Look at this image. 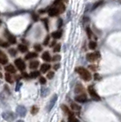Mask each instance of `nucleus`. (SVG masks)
<instances>
[{"instance_id": "obj_41", "label": "nucleus", "mask_w": 121, "mask_h": 122, "mask_svg": "<svg viewBox=\"0 0 121 122\" xmlns=\"http://www.w3.org/2000/svg\"><path fill=\"white\" fill-rule=\"evenodd\" d=\"M62 1H64V0H55L54 2V5H58V4L62 3Z\"/></svg>"}, {"instance_id": "obj_5", "label": "nucleus", "mask_w": 121, "mask_h": 122, "mask_svg": "<svg viewBox=\"0 0 121 122\" xmlns=\"http://www.w3.org/2000/svg\"><path fill=\"white\" fill-rule=\"evenodd\" d=\"M87 91H88L89 95H90L94 99H96V100H99V99H100V97L97 95V93H96V91L95 90V88L93 87V86H88V87H87Z\"/></svg>"}, {"instance_id": "obj_20", "label": "nucleus", "mask_w": 121, "mask_h": 122, "mask_svg": "<svg viewBox=\"0 0 121 122\" xmlns=\"http://www.w3.org/2000/svg\"><path fill=\"white\" fill-rule=\"evenodd\" d=\"M18 50L20 51L21 53H25L26 51H28V48L24 44H20V45H18Z\"/></svg>"}, {"instance_id": "obj_30", "label": "nucleus", "mask_w": 121, "mask_h": 122, "mask_svg": "<svg viewBox=\"0 0 121 122\" xmlns=\"http://www.w3.org/2000/svg\"><path fill=\"white\" fill-rule=\"evenodd\" d=\"M86 34H87L88 38H91L93 36V33H92V31H91V29L89 27H86Z\"/></svg>"}, {"instance_id": "obj_44", "label": "nucleus", "mask_w": 121, "mask_h": 122, "mask_svg": "<svg viewBox=\"0 0 121 122\" xmlns=\"http://www.w3.org/2000/svg\"><path fill=\"white\" fill-rule=\"evenodd\" d=\"M59 67H60V65H59V64H55V66H54V68H55V70H56V69H58Z\"/></svg>"}, {"instance_id": "obj_32", "label": "nucleus", "mask_w": 121, "mask_h": 122, "mask_svg": "<svg viewBox=\"0 0 121 122\" xmlns=\"http://www.w3.org/2000/svg\"><path fill=\"white\" fill-rule=\"evenodd\" d=\"M41 93H42V96H43V97H45V96L47 95V93H48V89L45 88V87H43L42 90H41Z\"/></svg>"}, {"instance_id": "obj_21", "label": "nucleus", "mask_w": 121, "mask_h": 122, "mask_svg": "<svg viewBox=\"0 0 121 122\" xmlns=\"http://www.w3.org/2000/svg\"><path fill=\"white\" fill-rule=\"evenodd\" d=\"M61 107H62V109H63V111L65 112V113H66L68 116H70V115H73V112L71 111L70 109L68 108V107H66V105H62L61 106Z\"/></svg>"}, {"instance_id": "obj_31", "label": "nucleus", "mask_w": 121, "mask_h": 122, "mask_svg": "<svg viewBox=\"0 0 121 122\" xmlns=\"http://www.w3.org/2000/svg\"><path fill=\"white\" fill-rule=\"evenodd\" d=\"M9 54H10L12 56H16V54H17V51L15 50V49H14V48H10V49H9Z\"/></svg>"}, {"instance_id": "obj_7", "label": "nucleus", "mask_w": 121, "mask_h": 122, "mask_svg": "<svg viewBox=\"0 0 121 122\" xmlns=\"http://www.w3.org/2000/svg\"><path fill=\"white\" fill-rule=\"evenodd\" d=\"M16 112L20 117H25V114H26V109L24 106H18L16 108Z\"/></svg>"}, {"instance_id": "obj_12", "label": "nucleus", "mask_w": 121, "mask_h": 122, "mask_svg": "<svg viewBox=\"0 0 121 122\" xmlns=\"http://www.w3.org/2000/svg\"><path fill=\"white\" fill-rule=\"evenodd\" d=\"M41 57H42V59H43V60L46 61V62H49V61L52 60L50 54H49V52H48V51H45V52H44V53L42 54Z\"/></svg>"}, {"instance_id": "obj_29", "label": "nucleus", "mask_w": 121, "mask_h": 122, "mask_svg": "<svg viewBox=\"0 0 121 122\" xmlns=\"http://www.w3.org/2000/svg\"><path fill=\"white\" fill-rule=\"evenodd\" d=\"M37 112H38V107H36V106H33V107H32V108H31V114L35 115Z\"/></svg>"}, {"instance_id": "obj_43", "label": "nucleus", "mask_w": 121, "mask_h": 122, "mask_svg": "<svg viewBox=\"0 0 121 122\" xmlns=\"http://www.w3.org/2000/svg\"><path fill=\"white\" fill-rule=\"evenodd\" d=\"M32 16H33V18H34V20H35V21L38 19V15H35V14H33V15H32Z\"/></svg>"}, {"instance_id": "obj_1", "label": "nucleus", "mask_w": 121, "mask_h": 122, "mask_svg": "<svg viewBox=\"0 0 121 122\" xmlns=\"http://www.w3.org/2000/svg\"><path fill=\"white\" fill-rule=\"evenodd\" d=\"M76 72L78 73V75L81 76V78L85 81H90L92 76H91L90 72L88 71L87 69L84 68V67H77L76 68Z\"/></svg>"}, {"instance_id": "obj_37", "label": "nucleus", "mask_w": 121, "mask_h": 122, "mask_svg": "<svg viewBox=\"0 0 121 122\" xmlns=\"http://www.w3.org/2000/svg\"><path fill=\"white\" fill-rule=\"evenodd\" d=\"M39 82H40L42 85H45V83H46V79H45V77H43V76H41L40 78H39Z\"/></svg>"}, {"instance_id": "obj_45", "label": "nucleus", "mask_w": 121, "mask_h": 122, "mask_svg": "<svg viewBox=\"0 0 121 122\" xmlns=\"http://www.w3.org/2000/svg\"><path fill=\"white\" fill-rule=\"evenodd\" d=\"M56 46V43H55V41H53V42H51L50 46Z\"/></svg>"}, {"instance_id": "obj_33", "label": "nucleus", "mask_w": 121, "mask_h": 122, "mask_svg": "<svg viewBox=\"0 0 121 122\" xmlns=\"http://www.w3.org/2000/svg\"><path fill=\"white\" fill-rule=\"evenodd\" d=\"M60 48H61L60 44H56V46L54 47L53 51H54V52H55V53H56V52H59V51H60Z\"/></svg>"}, {"instance_id": "obj_17", "label": "nucleus", "mask_w": 121, "mask_h": 122, "mask_svg": "<svg viewBox=\"0 0 121 122\" xmlns=\"http://www.w3.org/2000/svg\"><path fill=\"white\" fill-rule=\"evenodd\" d=\"M37 57V53L35 52H30L28 54H26L25 56V60H29V59H32V58H35Z\"/></svg>"}, {"instance_id": "obj_49", "label": "nucleus", "mask_w": 121, "mask_h": 122, "mask_svg": "<svg viewBox=\"0 0 121 122\" xmlns=\"http://www.w3.org/2000/svg\"><path fill=\"white\" fill-rule=\"evenodd\" d=\"M120 2H121V0H120Z\"/></svg>"}, {"instance_id": "obj_27", "label": "nucleus", "mask_w": 121, "mask_h": 122, "mask_svg": "<svg viewBox=\"0 0 121 122\" xmlns=\"http://www.w3.org/2000/svg\"><path fill=\"white\" fill-rule=\"evenodd\" d=\"M40 76V72L39 71H33V72H31V74H30V76L33 77V78L37 77V76Z\"/></svg>"}, {"instance_id": "obj_40", "label": "nucleus", "mask_w": 121, "mask_h": 122, "mask_svg": "<svg viewBox=\"0 0 121 122\" xmlns=\"http://www.w3.org/2000/svg\"><path fill=\"white\" fill-rule=\"evenodd\" d=\"M1 43H2V44H1V46H4V47H7V46H8V45H9V44H7L6 42H1Z\"/></svg>"}, {"instance_id": "obj_3", "label": "nucleus", "mask_w": 121, "mask_h": 122, "mask_svg": "<svg viewBox=\"0 0 121 122\" xmlns=\"http://www.w3.org/2000/svg\"><path fill=\"white\" fill-rule=\"evenodd\" d=\"M15 65L16 66V67L20 70V71H24L25 69V62L22 60L21 58H16L15 60Z\"/></svg>"}, {"instance_id": "obj_26", "label": "nucleus", "mask_w": 121, "mask_h": 122, "mask_svg": "<svg viewBox=\"0 0 121 122\" xmlns=\"http://www.w3.org/2000/svg\"><path fill=\"white\" fill-rule=\"evenodd\" d=\"M68 122H78V119H77V118L74 116V114H73V115L68 116Z\"/></svg>"}, {"instance_id": "obj_19", "label": "nucleus", "mask_w": 121, "mask_h": 122, "mask_svg": "<svg viewBox=\"0 0 121 122\" xmlns=\"http://www.w3.org/2000/svg\"><path fill=\"white\" fill-rule=\"evenodd\" d=\"M51 36H53L55 39H59L61 36H62V31H55V32H53L52 34H51Z\"/></svg>"}, {"instance_id": "obj_39", "label": "nucleus", "mask_w": 121, "mask_h": 122, "mask_svg": "<svg viewBox=\"0 0 121 122\" xmlns=\"http://www.w3.org/2000/svg\"><path fill=\"white\" fill-rule=\"evenodd\" d=\"M89 68L92 69L93 71H96V69H97V67H96V66H94V65H90V66H89Z\"/></svg>"}, {"instance_id": "obj_47", "label": "nucleus", "mask_w": 121, "mask_h": 122, "mask_svg": "<svg viewBox=\"0 0 121 122\" xmlns=\"http://www.w3.org/2000/svg\"><path fill=\"white\" fill-rule=\"evenodd\" d=\"M16 122H24L23 120H18V121H16Z\"/></svg>"}, {"instance_id": "obj_48", "label": "nucleus", "mask_w": 121, "mask_h": 122, "mask_svg": "<svg viewBox=\"0 0 121 122\" xmlns=\"http://www.w3.org/2000/svg\"><path fill=\"white\" fill-rule=\"evenodd\" d=\"M61 122H65V121H64V120H62V121H61Z\"/></svg>"}, {"instance_id": "obj_34", "label": "nucleus", "mask_w": 121, "mask_h": 122, "mask_svg": "<svg viewBox=\"0 0 121 122\" xmlns=\"http://www.w3.org/2000/svg\"><path fill=\"white\" fill-rule=\"evenodd\" d=\"M49 40H50V36H46L45 37V39L44 40V46H47L48 44H49Z\"/></svg>"}, {"instance_id": "obj_2", "label": "nucleus", "mask_w": 121, "mask_h": 122, "mask_svg": "<svg viewBox=\"0 0 121 122\" xmlns=\"http://www.w3.org/2000/svg\"><path fill=\"white\" fill-rule=\"evenodd\" d=\"M99 56H100L99 52L96 51V52H93V53H88L86 55V59L89 62H95L99 58Z\"/></svg>"}, {"instance_id": "obj_15", "label": "nucleus", "mask_w": 121, "mask_h": 122, "mask_svg": "<svg viewBox=\"0 0 121 122\" xmlns=\"http://www.w3.org/2000/svg\"><path fill=\"white\" fill-rule=\"evenodd\" d=\"M51 68V66L49 64H43V65H41L40 66V72L42 73H45V72H47L49 69Z\"/></svg>"}, {"instance_id": "obj_46", "label": "nucleus", "mask_w": 121, "mask_h": 122, "mask_svg": "<svg viewBox=\"0 0 121 122\" xmlns=\"http://www.w3.org/2000/svg\"><path fill=\"white\" fill-rule=\"evenodd\" d=\"M94 77H95V78H96V80H99V78H100V76H98V75H97V74H95V76H94Z\"/></svg>"}, {"instance_id": "obj_14", "label": "nucleus", "mask_w": 121, "mask_h": 122, "mask_svg": "<svg viewBox=\"0 0 121 122\" xmlns=\"http://www.w3.org/2000/svg\"><path fill=\"white\" fill-rule=\"evenodd\" d=\"M58 14H60V13H59V11L57 9V7H52L50 10L48 11L49 16H55V15H57Z\"/></svg>"}, {"instance_id": "obj_38", "label": "nucleus", "mask_w": 121, "mask_h": 122, "mask_svg": "<svg viewBox=\"0 0 121 122\" xmlns=\"http://www.w3.org/2000/svg\"><path fill=\"white\" fill-rule=\"evenodd\" d=\"M60 58H61V56H59V55H58V56L56 55V56H54V57H53V58H52V61H57V60H60Z\"/></svg>"}, {"instance_id": "obj_35", "label": "nucleus", "mask_w": 121, "mask_h": 122, "mask_svg": "<svg viewBox=\"0 0 121 122\" xmlns=\"http://www.w3.org/2000/svg\"><path fill=\"white\" fill-rule=\"evenodd\" d=\"M42 21H43V23L45 24V29H46V30H48V20H47L46 18H44V19H43Z\"/></svg>"}, {"instance_id": "obj_42", "label": "nucleus", "mask_w": 121, "mask_h": 122, "mask_svg": "<svg viewBox=\"0 0 121 122\" xmlns=\"http://www.w3.org/2000/svg\"><path fill=\"white\" fill-rule=\"evenodd\" d=\"M57 22H58V24H57V25H58V28H60L61 25H62V24H63V23H62V19H59Z\"/></svg>"}, {"instance_id": "obj_18", "label": "nucleus", "mask_w": 121, "mask_h": 122, "mask_svg": "<svg viewBox=\"0 0 121 122\" xmlns=\"http://www.w3.org/2000/svg\"><path fill=\"white\" fill-rule=\"evenodd\" d=\"M7 37V39H8V43L10 44V45H14L16 43V38H15V36H14L13 35H11V34H8V36H6Z\"/></svg>"}, {"instance_id": "obj_16", "label": "nucleus", "mask_w": 121, "mask_h": 122, "mask_svg": "<svg viewBox=\"0 0 121 122\" xmlns=\"http://www.w3.org/2000/svg\"><path fill=\"white\" fill-rule=\"evenodd\" d=\"M70 107H71V109H72L73 111L79 112L81 110V107L79 105H77L76 103H75V102H72V103H71Z\"/></svg>"}, {"instance_id": "obj_9", "label": "nucleus", "mask_w": 121, "mask_h": 122, "mask_svg": "<svg viewBox=\"0 0 121 122\" xmlns=\"http://www.w3.org/2000/svg\"><path fill=\"white\" fill-rule=\"evenodd\" d=\"M8 62V58L4 52H0V63L2 65H5Z\"/></svg>"}, {"instance_id": "obj_8", "label": "nucleus", "mask_w": 121, "mask_h": 122, "mask_svg": "<svg viewBox=\"0 0 121 122\" xmlns=\"http://www.w3.org/2000/svg\"><path fill=\"white\" fill-rule=\"evenodd\" d=\"M56 99H57V96H56V95H54V96H53V97L50 99L48 106H47V110H48V111H50L51 109L53 108V107H54V105H55V101H56Z\"/></svg>"}, {"instance_id": "obj_22", "label": "nucleus", "mask_w": 121, "mask_h": 122, "mask_svg": "<svg viewBox=\"0 0 121 122\" xmlns=\"http://www.w3.org/2000/svg\"><path fill=\"white\" fill-rule=\"evenodd\" d=\"M96 46H97V45H96V41H90L89 44H88V47L90 48L91 50H95L96 48Z\"/></svg>"}, {"instance_id": "obj_10", "label": "nucleus", "mask_w": 121, "mask_h": 122, "mask_svg": "<svg viewBox=\"0 0 121 122\" xmlns=\"http://www.w3.org/2000/svg\"><path fill=\"white\" fill-rule=\"evenodd\" d=\"M5 70L7 72V73H10V74H15V73H16V70H15V66H13V65H11V64L5 66Z\"/></svg>"}, {"instance_id": "obj_4", "label": "nucleus", "mask_w": 121, "mask_h": 122, "mask_svg": "<svg viewBox=\"0 0 121 122\" xmlns=\"http://www.w3.org/2000/svg\"><path fill=\"white\" fill-rule=\"evenodd\" d=\"M3 117H4V119H5L6 121H13L14 119H15V114L13 113V112L11 111H5L3 113Z\"/></svg>"}, {"instance_id": "obj_23", "label": "nucleus", "mask_w": 121, "mask_h": 122, "mask_svg": "<svg viewBox=\"0 0 121 122\" xmlns=\"http://www.w3.org/2000/svg\"><path fill=\"white\" fill-rule=\"evenodd\" d=\"M5 80H6V82H8V83H10V84H12L13 83V77L11 76V74L10 73H5Z\"/></svg>"}, {"instance_id": "obj_24", "label": "nucleus", "mask_w": 121, "mask_h": 122, "mask_svg": "<svg viewBox=\"0 0 121 122\" xmlns=\"http://www.w3.org/2000/svg\"><path fill=\"white\" fill-rule=\"evenodd\" d=\"M56 7H57V9H58V11H59V13H63V12L65 11V9H66L65 5L62 4V3L58 4V5H56Z\"/></svg>"}, {"instance_id": "obj_28", "label": "nucleus", "mask_w": 121, "mask_h": 122, "mask_svg": "<svg viewBox=\"0 0 121 122\" xmlns=\"http://www.w3.org/2000/svg\"><path fill=\"white\" fill-rule=\"evenodd\" d=\"M34 49L36 52H41L42 51V46H41L40 44H35V46H34Z\"/></svg>"}, {"instance_id": "obj_11", "label": "nucleus", "mask_w": 121, "mask_h": 122, "mask_svg": "<svg viewBox=\"0 0 121 122\" xmlns=\"http://www.w3.org/2000/svg\"><path fill=\"white\" fill-rule=\"evenodd\" d=\"M84 91H85V89H84L83 86L81 84H76V87H75V93L77 95H80V94H84Z\"/></svg>"}, {"instance_id": "obj_25", "label": "nucleus", "mask_w": 121, "mask_h": 122, "mask_svg": "<svg viewBox=\"0 0 121 122\" xmlns=\"http://www.w3.org/2000/svg\"><path fill=\"white\" fill-rule=\"evenodd\" d=\"M104 3V1L103 0H99V1H97L96 4H94V5H93V7H92V10H95V9H96L99 5H101L102 4Z\"/></svg>"}, {"instance_id": "obj_13", "label": "nucleus", "mask_w": 121, "mask_h": 122, "mask_svg": "<svg viewBox=\"0 0 121 122\" xmlns=\"http://www.w3.org/2000/svg\"><path fill=\"white\" fill-rule=\"evenodd\" d=\"M40 65L39 61L38 60H34V61H31L29 63V68L30 69H36L38 66Z\"/></svg>"}, {"instance_id": "obj_6", "label": "nucleus", "mask_w": 121, "mask_h": 122, "mask_svg": "<svg viewBox=\"0 0 121 122\" xmlns=\"http://www.w3.org/2000/svg\"><path fill=\"white\" fill-rule=\"evenodd\" d=\"M75 100L76 102H80V103H85V102L87 100V97L86 95L84 93V94H80V95H77L75 97Z\"/></svg>"}, {"instance_id": "obj_36", "label": "nucleus", "mask_w": 121, "mask_h": 122, "mask_svg": "<svg viewBox=\"0 0 121 122\" xmlns=\"http://www.w3.org/2000/svg\"><path fill=\"white\" fill-rule=\"evenodd\" d=\"M54 75H55V73L53 71L48 72V73H47V78H49V79L53 78V77H54Z\"/></svg>"}]
</instances>
